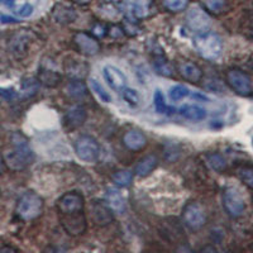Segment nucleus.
<instances>
[{"instance_id":"7c9ffc66","label":"nucleus","mask_w":253,"mask_h":253,"mask_svg":"<svg viewBox=\"0 0 253 253\" xmlns=\"http://www.w3.org/2000/svg\"><path fill=\"white\" fill-rule=\"evenodd\" d=\"M122 96H123L124 101L132 105V107H137L141 103V95L133 87H124L123 91H122Z\"/></svg>"},{"instance_id":"393cba45","label":"nucleus","mask_w":253,"mask_h":253,"mask_svg":"<svg viewBox=\"0 0 253 253\" xmlns=\"http://www.w3.org/2000/svg\"><path fill=\"white\" fill-rule=\"evenodd\" d=\"M202 3L208 12L215 15L223 14L228 9L227 0H202Z\"/></svg>"},{"instance_id":"4468645a","label":"nucleus","mask_w":253,"mask_h":253,"mask_svg":"<svg viewBox=\"0 0 253 253\" xmlns=\"http://www.w3.org/2000/svg\"><path fill=\"white\" fill-rule=\"evenodd\" d=\"M104 78L107 80V83L109 84V86L114 90H123L126 85V78L123 72L119 69H117L115 66L112 65H108V66L104 67L103 70Z\"/></svg>"},{"instance_id":"4c0bfd02","label":"nucleus","mask_w":253,"mask_h":253,"mask_svg":"<svg viewBox=\"0 0 253 253\" xmlns=\"http://www.w3.org/2000/svg\"><path fill=\"white\" fill-rule=\"evenodd\" d=\"M32 13H33V6H32L31 4H23L19 9L15 10V14L19 15V17L22 18L29 17V15H32Z\"/></svg>"},{"instance_id":"a19ab883","label":"nucleus","mask_w":253,"mask_h":253,"mask_svg":"<svg viewBox=\"0 0 253 253\" xmlns=\"http://www.w3.org/2000/svg\"><path fill=\"white\" fill-rule=\"evenodd\" d=\"M0 3L6 6H13L15 3V0H0Z\"/></svg>"},{"instance_id":"1a4fd4ad","label":"nucleus","mask_w":253,"mask_h":253,"mask_svg":"<svg viewBox=\"0 0 253 253\" xmlns=\"http://www.w3.org/2000/svg\"><path fill=\"white\" fill-rule=\"evenodd\" d=\"M58 215L60 214H70V213H80L85 211V200L83 195L76 191L63 194L56 203Z\"/></svg>"},{"instance_id":"a211bd4d","label":"nucleus","mask_w":253,"mask_h":253,"mask_svg":"<svg viewBox=\"0 0 253 253\" xmlns=\"http://www.w3.org/2000/svg\"><path fill=\"white\" fill-rule=\"evenodd\" d=\"M178 72L180 75L185 79V80L190 81V83H199L203 79V70L194 62H181L178 65Z\"/></svg>"},{"instance_id":"f704fd0d","label":"nucleus","mask_w":253,"mask_h":253,"mask_svg":"<svg viewBox=\"0 0 253 253\" xmlns=\"http://www.w3.org/2000/svg\"><path fill=\"white\" fill-rule=\"evenodd\" d=\"M38 86H40V81H38V79H27V80H24L23 84H22V89H23V91L28 95L36 94L38 90Z\"/></svg>"},{"instance_id":"cd10ccee","label":"nucleus","mask_w":253,"mask_h":253,"mask_svg":"<svg viewBox=\"0 0 253 253\" xmlns=\"http://www.w3.org/2000/svg\"><path fill=\"white\" fill-rule=\"evenodd\" d=\"M208 164L216 172H223V171L227 170L228 167L227 160L220 153H210L208 156Z\"/></svg>"},{"instance_id":"f3484780","label":"nucleus","mask_w":253,"mask_h":253,"mask_svg":"<svg viewBox=\"0 0 253 253\" xmlns=\"http://www.w3.org/2000/svg\"><path fill=\"white\" fill-rule=\"evenodd\" d=\"M66 75L72 80H83L87 76L89 72V65L80 60H70L65 65Z\"/></svg>"},{"instance_id":"2f4dec72","label":"nucleus","mask_w":253,"mask_h":253,"mask_svg":"<svg viewBox=\"0 0 253 253\" xmlns=\"http://www.w3.org/2000/svg\"><path fill=\"white\" fill-rule=\"evenodd\" d=\"M190 94H191L190 90L186 86H184V85H173L172 87H170V91H169L170 99L173 101L182 100L184 98L189 96Z\"/></svg>"},{"instance_id":"5701e85b","label":"nucleus","mask_w":253,"mask_h":253,"mask_svg":"<svg viewBox=\"0 0 253 253\" xmlns=\"http://www.w3.org/2000/svg\"><path fill=\"white\" fill-rule=\"evenodd\" d=\"M53 17H55L56 22H58V23L67 24L71 23V22H74L76 19V13L71 8L57 5L55 10H53Z\"/></svg>"},{"instance_id":"c9c22d12","label":"nucleus","mask_w":253,"mask_h":253,"mask_svg":"<svg viewBox=\"0 0 253 253\" xmlns=\"http://www.w3.org/2000/svg\"><path fill=\"white\" fill-rule=\"evenodd\" d=\"M155 66L158 74H161L164 76H169V78L173 76V69L171 67L170 63L166 62V61H158V62H156Z\"/></svg>"},{"instance_id":"6e6552de","label":"nucleus","mask_w":253,"mask_h":253,"mask_svg":"<svg viewBox=\"0 0 253 253\" xmlns=\"http://www.w3.org/2000/svg\"><path fill=\"white\" fill-rule=\"evenodd\" d=\"M227 83L241 96H250L253 91L251 78L239 69L228 70Z\"/></svg>"},{"instance_id":"bb28decb","label":"nucleus","mask_w":253,"mask_h":253,"mask_svg":"<svg viewBox=\"0 0 253 253\" xmlns=\"http://www.w3.org/2000/svg\"><path fill=\"white\" fill-rule=\"evenodd\" d=\"M153 104H155V109L158 114H172L173 109L170 108L165 101V96L160 89H157L153 95Z\"/></svg>"},{"instance_id":"e433bc0d","label":"nucleus","mask_w":253,"mask_h":253,"mask_svg":"<svg viewBox=\"0 0 253 253\" xmlns=\"http://www.w3.org/2000/svg\"><path fill=\"white\" fill-rule=\"evenodd\" d=\"M0 98L5 100H13L17 98V91L12 87H0Z\"/></svg>"},{"instance_id":"37998d69","label":"nucleus","mask_w":253,"mask_h":253,"mask_svg":"<svg viewBox=\"0 0 253 253\" xmlns=\"http://www.w3.org/2000/svg\"><path fill=\"white\" fill-rule=\"evenodd\" d=\"M0 252L3 253V252H17V250L15 248H9V247H4L0 250Z\"/></svg>"},{"instance_id":"c03bdc74","label":"nucleus","mask_w":253,"mask_h":253,"mask_svg":"<svg viewBox=\"0 0 253 253\" xmlns=\"http://www.w3.org/2000/svg\"><path fill=\"white\" fill-rule=\"evenodd\" d=\"M252 143H253V141H252Z\"/></svg>"},{"instance_id":"0eeeda50","label":"nucleus","mask_w":253,"mask_h":253,"mask_svg":"<svg viewBox=\"0 0 253 253\" xmlns=\"http://www.w3.org/2000/svg\"><path fill=\"white\" fill-rule=\"evenodd\" d=\"M75 152L81 161L95 162L100 155V147L91 135H81L75 143Z\"/></svg>"},{"instance_id":"ddd939ff","label":"nucleus","mask_w":253,"mask_h":253,"mask_svg":"<svg viewBox=\"0 0 253 253\" xmlns=\"http://www.w3.org/2000/svg\"><path fill=\"white\" fill-rule=\"evenodd\" d=\"M74 42H75L79 51L86 56H95L100 49V44H99L98 41L87 33H84V32L76 33L75 37H74Z\"/></svg>"},{"instance_id":"f03ea898","label":"nucleus","mask_w":253,"mask_h":253,"mask_svg":"<svg viewBox=\"0 0 253 253\" xmlns=\"http://www.w3.org/2000/svg\"><path fill=\"white\" fill-rule=\"evenodd\" d=\"M196 52L208 61H215L221 56L223 42L221 38L213 32H203L194 38Z\"/></svg>"},{"instance_id":"6ab92c4d","label":"nucleus","mask_w":253,"mask_h":253,"mask_svg":"<svg viewBox=\"0 0 253 253\" xmlns=\"http://www.w3.org/2000/svg\"><path fill=\"white\" fill-rule=\"evenodd\" d=\"M178 113L184 117L187 121L193 122H200L204 121L207 118V110L204 108L199 107V105H194V104H186L181 109L178 110Z\"/></svg>"},{"instance_id":"4be33fe9","label":"nucleus","mask_w":253,"mask_h":253,"mask_svg":"<svg viewBox=\"0 0 253 253\" xmlns=\"http://www.w3.org/2000/svg\"><path fill=\"white\" fill-rule=\"evenodd\" d=\"M38 81L48 87L57 86L61 81V76L56 70H51L48 67H41L38 74Z\"/></svg>"},{"instance_id":"9b49d317","label":"nucleus","mask_w":253,"mask_h":253,"mask_svg":"<svg viewBox=\"0 0 253 253\" xmlns=\"http://www.w3.org/2000/svg\"><path fill=\"white\" fill-rule=\"evenodd\" d=\"M186 23L190 29H193L194 32H207L210 27V17L204 9L199 8V6H193L190 9L189 13L186 15Z\"/></svg>"},{"instance_id":"473e14b6","label":"nucleus","mask_w":253,"mask_h":253,"mask_svg":"<svg viewBox=\"0 0 253 253\" xmlns=\"http://www.w3.org/2000/svg\"><path fill=\"white\" fill-rule=\"evenodd\" d=\"M164 6L170 12H181L189 5V0H162Z\"/></svg>"},{"instance_id":"58836bf2","label":"nucleus","mask_w":253,"mask_h":253,"mask_svg":"<svg viewBox=\"0 0 253 253\" xmlns=\"http://www.w3.org/2000/svg\"><path fill=\"white\" fill-rule=\"evenodd\" d=\"M248 33H250V37L253 40V13H251L250 18H248Z\"/></svg>"},{"instance_id":"9d476101","label":"nucleus","mask_w":253,"mask_h":253,"mask_svg":"<svg viewBox=\"0 0 253 253\" xmlns=\"http://www.w3.org/2000/svg\"><path fill=\"white\" fill-rule=\"evenodd\" d=\"M33 37H35V35L32 32L26 31V29H22V31H19L13 36L10 42H9V49L14 55V57H26L29 46L33 42Z\"/></svg>"},{"instance_id":"aec40b11","label":"nucleus","mask_w":253,"mask_h":253,"mask_svg":"<svg viewBox=\"0 0 253 253\" xmlns=\"http://www.w3.org/2000/svg\"><path fill=\"white\" fill-rule=\"evenodd\" d=\"M107 203L114 213L123 214L126 211V200L117 189H108Z\"/></svg>"},{"instance_id":"79ce46f5","label":"nucleus","mask_w":253,"mask_h":253,"mask_svg":"<svg viewBox=\"0 0 253 253\" xmlns=\"http://www.w3.org/2000/svg\"><path fill=\"white\" fill-rule=\"evenodd\" d=\"M4 171V160H3V156H1V153H0V175L3 173Z\"/></svg>"},{"instance_id":"c756f323","label":"nucleus","mask_w":253,"mask_h":253,"mask_svg":"<svg viewBox=\"0 0 253 253\" xmlns=\"http://www.w3.org/2000/svg\"><path fill=\"white\" fill-rule=\"evenodd\" d=\"M113 182L119 187H128L133 181V175L130 171H118L113 175Z\"/></svg>"},{"instance_id":"c85d7f7f","label":"nucleus","mask_w":253,"mask_h":253,"mask_svg":"<svg viewBox=\"0 0 253 253\" xmlns=\"http://www.w3.org/2000/svg\"><path fill=\"white\" fill-rule=\"evenodd\" d=\"M150 0H135L134 4H132V13L137 18H146L150 14Z\"/></svg>"},{"instance_id":"2eb2a0df","label":"nucleus","mask_w":253,"mask_h":253,"mask_svg":"<svg viewBox=\"0 0 253 253\" xmlns=\"http://www.w3.org/2000/svg\"><path fill=\"white\" fill-rule=\"evenodd\" d=\"M86 117L87 113L85 107H83V105H74V107H71L67 110L65 121H66V124L70 129H76V128H79V126H81L85 123Z\"/></svg>"},{"instance_id":"f257e3e1","label":"nucleus","mask_w":253,"mask_h":253,"mask_svg":"<svg viewBox=\"0 0 253 253\" xmlns=\"http://www.w3.org/2000/svg\"><path fill=\"white\" fill-rule=\"evenodd\" d=\"M12 151L5 153V162L12 170H23L27 165L33 161V152L26 135L14 132L10 137Z\"/></svg>"},{"instance_id":"f8f14e48","label":"nucleus","mask_w":253,"mask_h":253,"mask_svg":"<svg viewBox=\"0 0 253 253\" xmlns=\"http://www.w3.org/2000/svg\"><path fill=\"white\" fill-rule=\"evenodd\" d=\"M90 215L92 221L99 227L110 224L114 220V211L110 209L107 202H92L90 207Z\"/></svg>"},{"instance_id":"39448f33","label":"nucleus","mask_w":253,"mask_h":253,"mask_svg":"<svg viewBox=\"0 0 253 253\" xmlns=\"http://www.w3.org/2000/svg\"><path fill=\"white\" fill-rule=\"evenodd\" d=\"M60 223L67 234L72 237L81 236L86 232L87 220L85 211L80 213H70V214H60L58 215Z\"/></svg>"},{"instance_id":"b1692460","label":"nucleus","mask_w":253,"mask_h":253,"mask_svg":"<svg viewBox=\"0 0 253 253\" xmlns=\"http://www.w3.org/2000/svg\"><path fill=\"white\" fill-rule=\"evenodd\" d=\"M67 94L74 99H81L84 96H86L87 94V86L85 85V83L81 80H72L71 83H69V85L66 86Z\"/></svg>"},{"instance_id":"72a5a7b5","label":"nucleus","mask_w":253,"mask_h":253,"mask_svg":"<svg viewBox=\"0 0 253 253\" xmlns=\"http://www.w3.org/2000/svg\"><path fill=\"white\" fill-rule=\"evenodd\" d=\"M238 177L241 178V181L248 187L253 189V169L251 167H243L238 171Z\"/></svg>"},{"instance_id":"a878e982","label":"nucleus","mask_w":253,"mask_h":253,"mask_svg":"<svg viewBox=\"0 0 253 253\" xmlns=\"http://www.w3.org/2000/svg\"><path fill=\"white\" fill-rule=\"evenodd\" d=\"M89 86L100 101H103V103H110L112 101V96H110L109 92L105 90V87L96 79H89Z\"/></svg>"},{"instance_id":"7ed1b4c3","label":"nucleus","mask_w":253,"mask_h":253,"mask_svg":"<svg viewBox=\"0 0 253 253\" xmlns=\"http://www.w3.org/2000/svg\"><path fill=\"white\" fill-rule=\"evenodd\" d=\"M43 199L33 191L24 193L20 196L15 208V213L22 220H33L42 215Z\"/></svg>"},{"instance_id":"412c9836","label":"nucleus","mask_w":253,"mask_h":253,"mask_svg":"<svg viewBox=\"0 0 253 253\" xmlns=\"http://www.w3.org/2000/svg\"><path fill=\"white\" fill-rule=\"evenodd\" d=\"M158 165V158L155 155H148L146 157H143L141 161L138 162V165L135 166V173L141 177L144 176H148Z\"/></svg>"},{"instance_id":"dca6fc26","label":"nucleus","mask_w":253,"mask_h":253,"mask_svg":"<svg viewBox=\"0 0 253 253\" xmlns=\"http://www.w3.org/2000/svg\"><path fill=\"white\" fill-rule=\"evenodd\" d=\"M124 146L130 151H141L147 146V137L141 130H129L123 137Z\"/></svg>"},{"instance_id":"ea45409f","label":"nucleus","mask_w":253,"mask_h":253,"mask_svg":"<svg viewBox=\"0 0 253 253\" xmlns=\"http://www.w3.org/2000/svg\"><path fill=\"white\" fill-rule=\"evenodd\" d=\"M0 22H1V23H17L18 20L15 19V18L8 17V15H1V17H0Z\"/></svg>"},{"instance_id":"423d86ee","label":"nucleus","mask_w":253,"mask_h":253,"mask_svg":"<svg viewBox=\"0 0 253 253\" xmlns=\"http://www.w3.org/2000/svg\"><path fill=\"white\" fill-rule=\"evenodd\" d=\"M182 220L191 230H200L207 224V213L199 203H189L182 210Z\"/></svg>"},{"instance_id":"20e7f679","label":"nucleus","mask_w":253,"mask_h":253,"mask_svg":"<svg viewBox=\"0 0 253 253\" xmlns=\"http://www.w3.org/2000/svg\"><path fill=\"white\" fill-rule=\"evenodd\" d=\"M223 207L227 214L232 218H239L246 210L245 198L234 186H229L223 191Z\"/></svg>"}]
</instances>
